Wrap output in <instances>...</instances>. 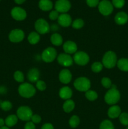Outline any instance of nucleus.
I'll use <instances>...</instances> for the list:
<instances>
[{
	"label": "nucleus",
	"mask_w": 128,
	"mask_h": 129,
	"mask_svg": "<svg viewBox=\"0 0 128 129\" xmlns=\"http://www.w3.org/2000/svg\"><path fill=\"white\" fill-rule=\"evenodd\" d=\"M120 98V94L119 90H117L116 86L112 84L111 88L105 93L104 96V100L108 105H115L119 101Z\"/></svg>",
	"instance_id": "1"
},
{
	"label": "nucleus",
	"mask_w": 128,
	"mask_h": 129,
	"mask_svg": "<svg viewBox=\"0 0 128 129\" xmlns=\"http://www.w3.org/2000/svg\"><path fill=\"white\" fill-rule=\"evenodd\" d=\"M18 93L21 96L25 98H30L36 93V89L32 84L24 83L18 87Z\"/></svg>",
	"instance_id": "2"
},
{
	"label": "nucleus",
	"mask_w": 128,
	"mask_h": 129,
	"mask_svg": "<svg viewBox=\"0 0 128 129\" xmlns=\"http://www.w3.org/2000/svg\"><path fill=\"white\" fill-rule=\"evenodd\" d=\"M117 58L115 52L108 51L104 55L102 58V65L107 69H111L117 65Z\"/></svg>",
	"instance_id": "3"
},
{
	"label": "nucleus",
	"mask_w": 128,
	"mask_h": 129,
	"mask_svg": "<svg viewBox=\"0 0 128 129\" xmlns=\"http://www.w3.org/2000/svg\"><path fill=\"white\" fill-rule=\"evenodd\" d=\"M74 85L77 90L81 92H86L90 89V81L85 77H80L75 79Z\"/></svg>",
	"instance_id": "4"
},
{
	"label": "nucleus",
	"mask_w": 128,
	"mask_h": 129,
	"mask_svg": "<svg viewBox=\"0 0 128 129\" xmlns=\"http://www.w3.org/2000/svg\"><path fill=\"white\" fill-rule=\"evenodd\" d=\"M33 112L31 108L26 106L19 107L16 112V116L20 120L25 122H29L33 116Z\"/></svg>",
	"instance_id": "5"
},
{
	"label": "nucleus",
	"mask_w": 128,
	"mask_h": 129,
	"mask_svg": "<svg viewBox=\"0 0 128 129\" xmlns=\"http://www.w3.org/2000/svg\"><path fill=\"white\" fill-rule=\"evenodd\" d=\"M98 9L100 13L104 16H108L112 13L114 6L109 0H102L99 2Z\"/></svg>",
	"instance_id": "6"
},
{
	"label": "nucleus",
	"mask_w": 128,
	"mask_h": 129,
	"mask_svg": "<svg viewBox=\"0 0 128 129\" xmlns=\"http://www.w3.org/2000/svg\"><path fill=\"white\" fill-rule=\"evenodd\" d=\"M35 30L38 34H45L50 31V26L47 21L43 18H39L36 21L35 24Z\"/></svg>",
	"instance_id": "7"
},
{
	"label": "nucleus",
	"mask_w": 128,
	"mask_h": 129,
	"mask_svg": "<svg viewBox=\"0 0 128 129\" xmlns=\"http://www.w3.org/2000/svg\"><path fill=\"white\" fill-rule=\"evenodd\" d=\"M57 52L55 49L51 47H48L43 51L41 54V59L45 62H51L56 57Z\"/></svg>",
	"instance_id": "8"
},
{
	"label": "nucleus",
	"mask_w": 128,
	"mask_h": 129,
	"mask_svg": "<svg viewBox=\"0 0 128 129\" xmlns=\"http://www.w3.org/2000/svg\"><path fill=\"white\" fill-rule=\"evenodd\" d=\"M74 61L79 66H85L89 62V55L82 51H79L75 53L74 55Z\"/></svg>",
	"instance_id": "9"
},
{
	"label": "nucleus",
	"mask_w": 128,
	"mask_h": 129,
	"mask_svg": "<svg viewBox=\"0 0 128 129\" xmlns=\"http://www.w3.org/2000/svg\"><path fill=\"white\" fill-rule=\"evenodd\" d=\"M55 8L58 13H65L71 8V3L69 0H57L55 3Z\"/></svg>",
	"instance_id": "10"
},
{
	"label": "nucleus",
	"mask_w": 128,
	"mask_h": 129,
	"mask_svg": "<svg viewBox=\"0 0 128 129\" xmlns=\"http://www.w3.org/2000/svg\"><path fill=\"white\" fill-rule=\"evenodd\" d=\"M25 38V33L21 29H14L9 34V40L13 43H18Z\"/></svg>",
	"instance_id": "11"
},
{
	"label": "nucleus",
	"mask_w": 128,
	"mask_h": 129,
	"mask_svg": "<svg viewBox=\"0 0 128 129\" xmlns=\"http://www.w3.org/2000/svg\"><path fill=\"white\" fill-rule=\"evenodd\" d=\"M11 15L16 21H22L26 18V12L21 8L14 7L11 11Z\"/></svg>",
	"instance_id": "12"
},
{
	"label": "nucleus",
	"mask_w": 128,
	"mask_h": 129,
	"mask_svg": "<svg viewBox=\"0 0 128 129\" xmlns=\"http://www.w3.org/2000/svg\"><path fill=\"white\" fill-rule=\"evenodd\" d=\"M57 61L62 66L70 67L74 63V59L69 54L62 53L58 55Z\"/></svg>",
	"instance_id": "13"
},
{
	"label": "nucleus",
	"mask_w": 128,
	"mask_h": 129,
	"mask_svg": "<svg viewBox=\"0 0 128 129\" xmlns=\"http://www.w3.org/2000/svg\"><path fill=\"white\" fill-rule=\"evenodd\" d=\"M57 20L59 25L63 27H68L71 25L72 22L71 16L67 13H62L59 15Z\"/></svg>",
	"instance_id": "14"
},
{
	"label": "nucleus",
	"mask_w": 128,
	"mask_h": 129,
	"mask_svg": "<svg viewBox=\"0 0 128 129\" xmlns=\"http://www.w3.org/2000/svg\"><path fill=\"white\" fill-rule=\"evenodd\" d=\"M72 78L71 73L67 69H62L59 74V80L63 84H68L70 83Z\"/></svg>",
	"instance_id": "15"
},
{
	"label": "nucleus",
	"mask_w": 128,
	"mask_h": 129,
	"mask_svg": "<svg viewBox=\"0 0 128 129\" xmlns=\"http://www.w3.org/2000/svg\"><path fill=\"white\" fill-rule=\"evenodd\" d=\"M63 49L66 54H74L77 50V46L74 42L69 40L64 43L63 45Z\"/></svg>",
	"instance_id": "16"
},
{
	"label": "nucleus",
	"mask_w": 128,
	"mask_h": 129,
	"mask_svg": "<svg viewBox=\"0 0 128 129\" xmlns=\"http://www.w3.org/2000/svg\"><path fill=\"white\" fill-rule=\"evenodd\" d=\"M114 20L117 25H124L128 21V15L124 11H120L115 15Z\"/></svg>",
	"instance_id": "17"
},
{
	"label": "nucleus",
	"mask_w": 128,
	"mask_h": 129,
	"mask_svg": "<svg viewBox=\"0 0 128 129\" xmlns=\"http://www.w3.org/2000/svg\"><path fill=\"white\" fill-rule=\"evenodd\" d=\"M40 78V71L37 68H32L28 71L27 78L31 83H36Z\"/></svg>",
	"instance_id": "18"
},
{
	"label": "nucleus",
	"mask_w": 128,
	"mask_h": 129,
	"mask_svg": "<svg viewBox=\"0 0 128 129\" xmlns=\"http://www.w3.org/2000/svg\"><path fill=\"white\" fill-rule=\"evenodd\" d=\"M121 113L120 108L117 105H113L109 108L107 112V115L110 118H116L119 117Z\"/></svg>",
	"instance_id": "19"
},
{
	"label": "nucleus",
	"mask_w": 128,
	"mask_h": 129,
	"mask_svg": "<svg viewBox=\"0 0 128 129\" xmlns=\"http://www.w3.org/2000/svg\"><path fill=\"white\" fill-rule=\"evenodd\" d=\"M72 96V91L69 87L64 86L59 91V96L63 100H69Z\"/></svg>",
	"instance_id": "20"
},
{
	"label": "nucleus",
	"mask_w": 128,
	"mask_h": 129,
	"mask_svg": "<svg viewBox=\"0 0 128 129\" xmlns=\"http://www.w3.org/2000/svg\"><path fill=\"white\" fill-rule=\"evenodd\" d=\"M38 6L42 11H50L53 8V3L51 0H40Z\"/></svg>",
	"instance_id": "21"
},
{
	"label": "nucleus",
	"mask_w": 128,
	"mask_h": 129,
	"mask_svg": "<svg viewBox=\"0 0 128 129\" xmlns=\"http://www.w3.org/2000/svg\"><path fill=\"white\" fill-rule=\"evenodd\" d=\"M50 40L53 45L60 46L63 44V38L59 34H53L51 35Z\"/></svg>",
	"instance_id": "22"
},
{
	"label": "nucleus",
	"mask_w": 128,
	"mask_h": 129,
	"mask_svg": "<svg viewBox=\"0 0 128 129\" xmlns=\"http://www.w3.org/2000/svg\"><path fill=\"white\" fill-rule=\"evenodd\" d=\"M117 66L118 68L122 71L128 72V59L122 58L117 60Z\"/></svg>",
	"instance_id": "23"
},
{
	"label": "nucleus",
	"mask_w": 128,
	"mask_h": 129,
	"mask_svg": "<svg viewBox=\"0 0 128 129\" xmlns=\"http://www.w3.org/2000/svg\"><path fill=\"white\" fill-rule=\"evenodd\" d=\"M18 118L15 115H10L5 120V124L8 127H13L17 123Z\"/></svg>",
	"instance_id": "24"
},
{
	"label": "nucleus",
	"mask_w": 128,
	"mask_h": 129,
	"mask_svg": "<svg viewBox=\"0 0 128 129\" xmlns=\"http://www.w3.org/2000/svg\"><path fill=\"white\" fill-rule=\"evenodd\" d=\"M75 108V103L73 100L69 99L65 101L63 104V109L66 113H70Z\"/></svg>",
	"instance_id": "25"
},
{
	"label": "nucleus",
	"mask_w": 128,
	"mask_h": 129,
	"mask_svg": "<svg viewBox=\"0 0 128 129\" xmlns=\"http://www.w3.org/2000/svg\"><path fill=\"white\" fill-rule=\"evenodd\" d=\"M40 37L39 34L35 31H32L29 34L28 37V40L29 43L32 45H35L39 41H40Z\"/></svg>",
	"instance_id": "26"
},
{
	"label": "nucleus",
	"mask_w": 128,
	"mask_h": 129,
	"mask_svg": "<svg viewBox=\"0 0 128 129\" xmlns=\"http://www.w3.org/2000/svg\"><path fill=\"white\" fill-rule=\"evenodd\" d=\"M69 125L73 128H75L79 126L80 124V118L78 116L73 115L69 120Z\"/></svg>",
	"instance_id": "27"
},
{
	"label": "nucleus",
	"mask_w": 128,
	"mask_h": 129,
	"mask_svg": "<svg viewBox=\"0 0 128 129\" xmlns=\"http://www.w3.org/2000/svg\"><path fill=\"white\" fill-rule=\"evenodd\" d=\"M99 129H114V126L111 121L104 120L100 123Z\"/></svg>",
	"instance_id": "28"
},
{
	"label": "nucleus",
	"mask_w": 128,
	"mask_h": 129,
	"mask_svg": "<svg viewBox=\"0 0 128 129\" xmlns=\"http://www.w3.org/2000/svg\"><path fill=\"white\" fill-rule=\"evenodd\" d=\"M85 97L89 101H94L97 99L98 94L95 91L92 90H88L85 93Z\"/></svg>",
	"instance_id": "29"
},
{
	"label": "nucleus",
	"mask_w": 128,
	"mask_h": 129,
	"mask_svg": "<svg viewBox=\"0 0 128 129\" xmlns=\"http://www.w3.org/2000/svg\"><path fill=\"white\" fill-rule=\"evenodd\" d=\"M84 21L82 19L77 18L74 20L72 23V26L75 29H80L84 26Z\"/></svg>",
	"instance_id": "30"
},
{
	"label": "nucleus",
	"mask_w": 128,
	"mask_h": 129,
	"mask_svg": "<svg viewBox=\"0 0 128 129\" xmlns=\"http://www.w3.org/2000/svg\"><path fill=\"white\" fill-rule=\"evenodd\" d=\"M12 103L9 101H4L0 103V108L5 112L10 110L12 108Z\"/></svg>",
	"instance_id": "31"
},
{
	"label": "nucleus",
	"mask_w": 128,
	"mask_h": 129,
	"mask_svg": "<svg viewBox=\"0 0 128 129\" xmlns=\"http://www.w3.org/2000/svg\"><path fill=\"white\" fill-rule=\"evenodd\" d=\"M103 69V65L99 62H95L92 64L91 69L94 73H99Z\"/></svg>",
	"instance_id": "32"
},
{
	"label": "nucleus",
	"mask_w": 128,
	"mask_h": 129,
	"mask_svg": "<svg viewBox=\"0 0 128 129\" xmlns=\"http://www.w3.org/2000/svg\"><path fill=\"white\" fill-rule=\"evenodd\" d=\"M119 121L123 125L128 126V113H122L119 115Z\"/></svg>",
	"instance_id": "33"
},
{
	"label": "nucleus",
	"mask_w": 128,
	"mask_h": 129,
	"mask_svg": "<svg viewBox=\"0 0 128 129\" xmlns=\"http://www.w3.org/2000/svg\"><path fill=\"white\" fill-rule=\"evenodd\" d=\"M14 78L18 83H23L24 81V75L22 72L20 71H16L14 73Z\"/></svg>",
	"instance_id": "34"
},
{
	"label": "nucleus",
	"mask_w": 128,
	"mask_h": 129,
	"mask_svg": "<svg viewBox=\"0 0 128 129\" xmlns=\"http://www.w3.org/2000/svg\"><path fill=\"white\" fill-rule=\"evenodd\" d=\"M101 83L102 85L104 87V88H110L112 86V82L109 78H106V77H104L101 80Z\"/></svg>",
	"instance_id": "35"
},
{
	"label": "nucleus",
	"mask_w": 128,
	"mask_h": 129,
	"mask_svg": "<svg viewBox=\"0 0 128 129\" xmlns=\"http://www.w3.org/2000/svg\"><path fill=\"white\" fill-rule=\"evenodd\" d=\"M112 4L116 8H121L125 5V0H112Z\"/></svg>",
	"instance_id": "36"
},
{
	"label": "nucleus",
	"mask_w": 128,
	"mask_h": 129,
	"mask_svg": "<svg viewBox=\"0 0 128 129\" xmlns=\"http://www.w3.org/2000/svg\"><path fill=\"white\" fill-rule=\"evenodd\" d=\"M36 86L37 88L38 89H39L41 91H43L45 90L46 88V85L45 84V83L43 81L41 80H38L37 82L36 83Z\"/></svg>",
	"instance_id": "37"
},
{
	"label": "nucleus",
	"mask_w": 128,
	"mask_h": 129,
	"mask_svg": "<svg viewBox=\"0 0 128 129\" xmlns=\"http://www.w3.org/2000/svg\"><path fill=\"white\" fill-rule=\"evenodd\" d=\"M59 16V13L56 10H53L49 14V18L51 20H55L58 19Z\"/></svg>",
	"instance_id": "38"
},
{
	"label": "nucleus",
	"mask_w": 128,
	"mask_h": 129,
	"mask_svg": "<svg viewBox=\"0 0 128 129\" xmlns=\"http://www.w3.org/2000/svg\"><path fill=\"white\" fill-rule=\"evenodd\" d=\"M86 3L89 7L94 8L99 5V0H86Z\"/></svg>",
	"instance_id": "39"
},
{
	"label": "nucleus",
	"mask_w": 128,
	"mask_h": 129,
	"mask_svg": "<svg viewBox=\"0 0 128 129\" xmlns=\"http://www.w3.org/2000/svg\"><path fill=\"white\" fill-rule=\"evenodd\" d=\"M31 120L33 123H36L37 124V123H40L41 120V118L40 115L37 114L33 115V116L31 117Z\"/></svg>",
	"instance_id": "40"
},
{
	"label": "nucleus",
	"mask_w": 128,
	"mask_h": 129,
	"mask_svg": "<svg viewBox=\"0 0 128 129\" xmlns=\"http://www.w3.org/2000/svg\"><path fill=\"white\" fill-rule=\"evenodd\" d=\"M24 129H36V127H35V123H33L32 122H30L29 121V122H28L25 124Z\"/></svg>",
	"instance_id": "41"
},
{
	"label": "nucleus",
	"mask_w": 128,
	"mask_h": 129,
	"mask_svg": "<svg viewBox=\"0 0 128 129\" xmlns=\"http://www.w3.org/2000/svg\"><path fill=\"white\" fill-rule=\"evenodd\" d=\"M41 129H54V127L53 125L51 124V123H46L43 125Z\"/></svg>",
	"instance_id": "42"
},
{
	"label": "nucleus",
	"mask_w": 128,
	"mask_h": 129,
	"mask_svg": "<svg viewBox=\"0 0 128 129\" xmlns=\"http://www.w3.org/2000/svg\"><path fill=\"white\" fill-rule=\"evenodd\" d=\"M14 1H15V2L16 3V4H18V5H21V4L23 3L26 0H14Z\"/></svg>",
	"instance_id": "43"
},
{
	"label": "nucleus",
	"mask_w": 128,
	"mask_h": 129,
	"mask_svg": "<svg viewBox=\"0 0 128 129\" xmlns=\"http://www.w3.org/2000/svg\"><path fill=\"white\" fill-rule=\"evenodd\" d=\"M5 124V121L4 120V119L0 118V127H3Z\"/></svg>",
	"instance_id": "44"
},
{
	"label": "nucleus",
	"mask_w": 128,
	"mask_h": 129,
	"mask_svg": "<svg viewBox=\"0 0 128 129\" xmlns=\"http://www.w3.org/2000/svg\"><path fill=\"white\" fill-rule=\"evenodd\" d=\"M0 129H10V128L8 127L7 126H3V127H0Z\"/></svg>",
	"instance_id": "45"
},
{
	"label": "nucleus",
	"mask_w": 128,
	"mask_h": 129,
	"mask_svg": "<svg viewBox=\"0 0 128 129\" xmlns=\"http://www.w3.org/2000/svg\"><path fill=\"white\" fill-rule=\"evenodd\" d=\"M126 129H128V127H127V128H126Z\"/></svg>",
	"instance_id": "46"
},
{
	"label": "nucleus",
	"mask_w": 128,
	"mask_h": 129,
	"mask_svg": "<svg viewBox=\"0 0 128 129\" xmlns=\"http://www.w3.org/2000/svg\"><path fill=\"white\" fill-rule=\"evenodd\" d=\"M0 1H1V0H0Z\"/></svg>",
	"instance_id": "47"
}]
</instances>
